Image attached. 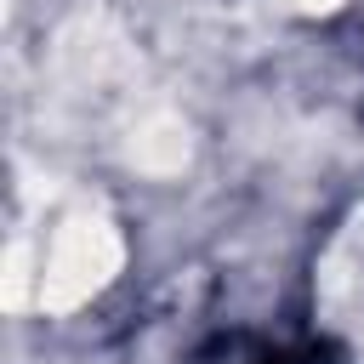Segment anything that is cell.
<instances>
[{"label": "cell", "instance_id": "cell-1", "mask_svg": "<svg viewBox=\"0 0 364 364\" xmlns=\"http://www.w3.org/2000/svg\"><path fill=\"white\" fill-rule=\"evenodd\" d=\"M125 262V245H119V228L102 216V210H74L57 239H51V256L40 267V307L46 313H74L80 301H91Z\"/></svg>", "mask_w": 364, "mask_h": 364}, {"label": "cell", "instance_id": "cell-3", "mask_svg": "<svg viewBox=\"0 0 364 364\" xmlns=\"http://www.w3.org/2000/svg\"><path fill=\"white\" fill-rule=\"evenodd\" d=\"M28 279H34V256H28V245H23V239H11V250H6V290H0L11 313L34 301V296H28Z\"/></svg>", "mask_w": 364, "mask_h": 364}, {"label": "cell", "instance_id": "cell-4", "mask_svg": "<svg viewBox=\"0 0 364 364\" xmlns=\"http://www.w3.org/2000/svg\"><path fill=\"white\" fill-rule=\"evenodd\" d=\"M284 6H296V11H330L336 0H284Z\"/></svg>", "mask_w": 364, "mask_h": 364}, {"label": "cell", "instance_id": "cell-2", "mask_svg": "<svg viewBox=\"0 0 364 364\" xmlns=\"http://www.w3.org/2000/svg\"><path fill=\"white\" fill-rule=\"evenodd\" d=\"M188 154H193V136L188 125L171 114V108H154L131 125V142H125V159L142 171V176H182L188 171Z\"/></svg>", "mask_w": 364, "mask_h": 364}]
</instances>
